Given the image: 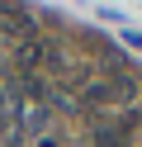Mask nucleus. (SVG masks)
<instances>
[{
  "instance_id": "obj_1",
  "label": "nucleus",
  "mask_w": 142,
  "mask_h": 147,
  "mask_svg": "<svg viewBox=\"0 0 142 147\" xmlns=\"http://www.w3.org/2000/svg\"><path fill=\"white\" fill-rule=\"evenodd\" d=\"M0 29L14 33V38H24V33H33V14L24 5H0Z\"/></svg>"
},
{
  "instance_id": "obj_2",
  "label": "nucleus",
  "mask_w": 142,
  "mask_h": 147,
  "mask_svg": "<svg viewBox=\"0 0 142 147\" xmlns=\"http://www.w3.org/2000/svg\"><path fill=\"white\" fill-rule=\"evenodd\" d=\"M14 62H19V71H24V76H33V67H38V62H47V43L24 38V43H19V52H14Z\"/></svg>"
},
{
  "instance_id": "obj_3",
  "label": "nucleus",
  "mask_w": 142,
  "mask_h": 147,
  "mask_svg": "<svg viewBox=\"0 0 142 147\" xmlns=\"http://www.w3.org/2000/svg\"><path fill=\"white\" fill-rule=\"evenodd\" d=\"M38 147H57V133H43V138H38Z\"/></svg>"
},
{
  "instance_id": "obj_4",
  "label": "nucleus",
  "mask_w": 142,
  "mask_h": 147,
  "mask_svg": "<svg viewBox=\"0 0 142 147\" xmlns=\"http://www.w3.org/2000/svg\"><path fill=\"white\" fill-rule=\"evenodd\" d=\"M0 114H5V95H0Z\"/></svg>"
}]
</instances>
